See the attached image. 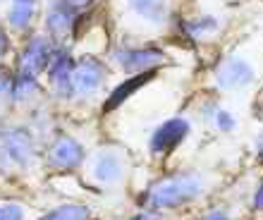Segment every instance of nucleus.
<instances>
[{
  "label": "nucleus",
  "instance_id": "nucleus-24",
  "mask_svg": "<svg viewBox=\"0 0 263 220\" xmlns=\"http://www.w3.org/2000/svg\"><path fill=\"white\" fill-rule=\"evenodd\" d=\"M254 206H256V208H263V185L258 187V192H256V199H254Z\"/></svg>",
  "mask_w": 263,
  "mask_h": 220
},
{
  "label": "nucleus",
  "instance_id": "nucleus-17",
  "mask_svg": "<svg viewBox=\"0 0 263 220\" xmlns=\"http://www.w3.org/2000/svg\"><path fill=\"white\" fill-rule=\"evenodd\" d=\"M215 27H218V22L208 17V20H201V22H187V24H184V31H189V36L196 39V36L203 34V31H213Z\"/></svg>",
  "mask_w": 263,
  "mask_h": 220
},
{
  "label": "nucleus",
  "instance_id": "nucleus-25",
  "mask_svg": "<svg viewBox=\"0 0 263 220\" xmlns=\"http://www.w3.org/2000/svg\"><path fill=\"white\" fill-rule=\"evenodd\" d=\"M261 156H263V139H261Z\"/></svg>",
  "mask_w": 263,
  "mask_h": 220
},
{
  "label": "nucleus",
  "instance_id": "nucleus-15",
  "mask_svg": "<svg viewBox=\"0 0 263 220\" xmlns=\"http://www.w3.org/2000/svg\"><path fill=\"white\" fill-rule=\"evenodd\" d=\"M41 220H89V208L86 206H60L55 211H50L48 215H43Z\"/></svg>",
  "mask_w": 263,
  "mask_h": 220
},
{
  "label": "nucleus",
  "instance_id": "nucleus-19",
  "mask_svg": "<svg viewBox=\"0 0 263 220\" xmlns=\"http://www.w3.org/2000/svg\"><path fill=\"white\" fill-rule=\"evenodd\" d=\"M215 120H218V127H220V130H225V132L235 130V120H232V115H230V113H225V110H218Z\"/></svg>",
  "mask_w": 263,
  "mask_h": 220
},
{
  "label": "nucleus",
  "instance_id": "nucleus-16",
  "mask_svg": "<svg viewBox=\"0 0 263 220\" xmlns=\"http://www.w3.org/2000/svg\"><path fill=\"white\" fill-rule=\"evenodd\" d=\"M0 220H24V208L20 204L0 201Z\"/></svg>",
  "mask_w": 263,
  "mask_h": 220
},
{
  "label": "nucleus",
  "instance_id": "nucleus-2",
  "mask_svg": "<svg viewBox=\"0 0 263 220\" xmlns=\"http://www.w3.org/2000/svg\"><path fill=\"white\" fill-rule=\"evenodd\" d=\"M105 82V67L96 58H82L72 69V86L74 94H96Z\"/></svg>",
  "mask_w": 263,
  "mask_h": 220
},
{
  "label": "nucleus",
  "instance_id": "nucleus-6",
  "mask_svg": "<svg viewBox=\"0 0 263 220\" xmlns=\"http://www.w3.org/2000/svg\"><path fill=\"white\" fill-rule=\"evenodd\" d=\"M215 82L220 89H239L254 82V69L242 58H228L215 67Z\"/></svg>",
  "mask_w": 263,
  "mask_h": 220
},
{
  "label": "nucleus",
  "instance_id": "nucleus-4",
  "mask_svg": "<svg viewBox=\"0 0 263 220\" xmlns=\"http://www.w3.org/2000/svg\"><path fill=\"white\" fill-rule=\"evenodd\" d=\"M165 55L156 48H125L115 53V62L125 69L127 75H141V72H151L156 65L163 62Z\"/></svg>",
  "mask_w": 263,
  "mask_h": 220
},
{
  "label": "nucleus",
  "instance_id": "nucleus-22",
  "mask_svg": "<svg viewBox=\"0 0 263 220\" xmlns=\"http://www.w3.org/2000/svg\"><path fill=\"white\" fill-rule=\"evenodd\" d=\"M7 46H10V41H7V34L3 31V29H0V55L7 50Z\"/></svg>",
  "mask_w": 263,
  "mask_h": 220
},
{
  "label": "nucleus",
  "instance_id": "nucleus-21",
  "mask_svg": "<svg viewBox=\"0 0 263 220\" xmlns=\"http://www.w3.org/2000/svg\"><path fill=\"white\" fill-rule=\"evenodd\" d=\"M69 7H74V10H82V7H86V5H91L93 0H65Z\"/></svg>",
  "mask_w": 263,
  "mask_h": 220
},
{
  "label": "nucleus",
  "instance_id": "nucleus-10",
  "mask_svg": "<svg viewBox=\"0 0 263 220\" xmlns=\"http://www.w3.org/2000/svg\"><path fill=\"white\" fill-rule=\"evenodd\" d=\"M74 7H69L65 0H58L48 12V29L55 36H67L74 27Z\"/></svg>",
  "mask_w": 263,
  "mask_h": 220
},
{
  "label": "nucleus",
  "instance_id": "nucleus-8",
  "mask_svg": "<svg viewBox=\"0 0 263 220\" xmlns=\"http://www.w3.org/2000/svg\"><path fill=\"white\" fill-rule=\"evenodd\" d=\"M72 69H74V60H72L65 50H53L48 72H50V84L55 86V91L60 96H72V94H74Z\"/></svg>",
  "mask_w": 263,
  "mask_h": 220
},
{
  "label": "nucleus",
  "instance_id": "nucleus-12",
  "mask_svg": "<svg viewBox=\"0 0 263 220\" xmlns=\"http://www.w3.org/2000/svg\"><path fill=\"white\" fill-rule=\"evenodd\" d=\"M127 5L146 22L163 24L167 20V0H127Z\"/></svg>",
  "mask_w": 263,
  "mask_h": 220
},
{
  "label": "nucleus",
  "instance_id": "nucleus-20",
  "mask_svg": "<svg viewBox=\"0 0 263 220\" xmlns=\"http://www.w3.org/2000/svg\"><path fill=\"white\" fill-rule=\"evenodd\" d=\"M201 220H230V218H228V213H225V211H213V213L203 215Z\"/></svg>",
  "mask_w": 263,
  "mask_h": 220
},
{
  "label": "nucleus",
  "instance_id": "nucleus-5",
  "mask_svg": "<svg viewBox=\"0 0 263 220\" xmlns=\"http://www.w3.org/2000/svg\"><path fill=\"white\" fill-rule=\"evenodd\" d=\"M189 134V122L182 117H173L153 132L151 137V151L153 153H173L177 146L184 141Z\"/></svg>",
  "mask_w": 263,
  "mask_h": 220
},
{
  "label": "nucleus",
  "instance_id": "nucleus-9",
  "mask_svg": "<svg viewBox=\"0 0 263 220\" xmlns=\"http://www.w3.org/2000/svg\"><path fill=\"white\" fill-rule=\"evenodd\" d=\"M3 149L14 165H29L34 158V141L24 130H10L3 137Z\"/></svg>",
  "mask_w": 263,
  "mask_h": 220
},
{
  "label": "nucleus",
  "instance_id": "nucleus-1",
  "mask_svg": "<svg viewBox=\"0 0 263 220\" xmlns=\"http://www.w3.org/2000/svg\"><path fill=\"white\" fill-rule=\"evenodd\" d=\"M201 177L192 172H180V175H170L163 177L160 182L146 192V204L151 208H177L187 201L196 199L201 194Z\"/></svg>",
  "mask_w": 263,
  "mask_h": 220
},
{
  "label": "nucleus",
  "instance_id": "nucleus-11",
  "mask_svg": "<svg viewBox=\"0 0 263 220\" xmlns=\"http://www.w3.org/2000/svg\"><path fill=\"white\" fill-rule=\"evenodd\" d=\"M93 175L96 179L105 182V185H112L122 177V160H120L118 153L112 151H103L101 156H96V163H93Z\"/></svg>",
  "mask_w": 263,
  "mask_h": 220
},
{
  "label": "nucleus",
  "instance_id": "nucleus-3",
  "mask_svg": "<svg viewBox=\"0 0 263 220\" xmlns=\"http://www.w3.org/2000/svg\"><path fill=\"white\" fill-rule=\"evenodd\" d=\"M53 46L46 39H31L27 43V48L22 50L20 62H17V75H27V77H36L43 67L50 65L53 58Z\"/></svg>",
  "mask_w": 263,
  "mask_h": 220
},
{
  "label": "nucleus",
  "instance_id": "nucleus-18",
  "mask_svg": "<svg viewBox=\"0 0 263 220\" xmlns=\"http://www.w3.org/2000/svg\"><path fill=\"white\" fill-rule=\"evenodd\" d=\"M12 77H7V72H0V103L5 101L7 96L12 98Z\"/></svg>",
  "mask_w": 263,
  "mask_h": 220
},
{
  "label": "nucleus",
  "instance_id": "nucleus-14",
  "mask_svg": "<svg viewBox=\"0 0 263 220\" xmlns=\"http://www.w3.org/2000/svg\"><path fill=\"white\" fill-rule=\"evenodd\" d=\"M36 12V0H12V7H10V24L14 29H27L34 20Z\"/></svg>",
  "mask_w": 263,
  "mask_h": 220
},
{
  "label": "nucleus",
  "instance_id": "nucleus-13",
  "mask_svg": "<svg viewBox=\"0 0 263 220\" xmlns=\"http://www.w3.org/2000/svg\"><path fill=\"white\" fill-rule=\"evenodd\" d=\"M153 77V69L151 72H141V75H134V77H129L125 84H120L118 89L112 91V96L108 98V103H105V110H112V108H118L122 101H127V98L134 94V91H139L141 86H144L148 79Z\"/></svg>",
  "mask_w": 263,
  "mask_h": 220
},
{
  "label": "nucleus",
  "instance_id": "nucleus-7",
  "mask_svg": "<svg viewBox=\"0 0 263 220\" xmlns=\"http://www.w3.org/2000/svg\"><path fill=\"white\" fill-rule=\"evenodd\" d=\"M48 160L53 168H58V170H69V168H77V165L84 160V149L77 139L58 137L55 144L50 146Z\"/></svg>",
  "mask_w": 263,
  "mask_h": 220
},
{
  "label": "nucleus",
  "instance_id": "nucleus-23",
  "mask_svg": "<svg viewBox=\"0 0 263 220\" xmlns=\"http://www.w3.org/2000/svg\"><path fill=\"white\" fill-rule=\"evenodd\" d=\"M132 220H158V215H153V213H148V211H144V213H139V215H134Z\"/></svg>",
  "mask_w": 263,
  "mask_h": 220
}]
</instances>
